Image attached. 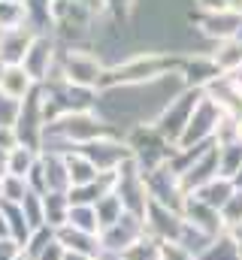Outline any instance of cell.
Masks as SVG:
<instances>
[{
	"label": "cell",
	"instance_id": "1",
	"mask_svg": "<svg viewBox=\"0 0 242 260\" xmlns=\"http://www.w3.org/2000/svg\"><path fill=\"white\" fill-rule=\"evenodd\" d=\"M37 37L27 30V27H15V30H0V61L3 67H12V64H21L31 43Z\"/></svg>",
	"mask_w": 242,
	"mask_h": 260
},
{
	"label": "cell",
	"instance_id": "2",
	"mask_svg": "<svg viewBox=\"0 0 242 260\" xmlns=\"http://www.w3.org/2000/svg\"><path fill=\"white\" fill-rule=\"evenodd\" d=\"M64 76H67L73 85H94V82L100 79V64H97L91 55L70 52V55H67V67H64Z\"/></svg>",
	"mask_w": 242,
	"mask_h": 260
},
{
	"label": "cell",
	"instance_id": "3",
	"mask_svg": "<svg viewBox=\"0 0 242 260\" xmlns=\"http://www.w3.org/2000/svg\"><path fill=\"white\" fill-rule=\"evenodd\" d=\"M31 91V76L21 64L3 67L0 70V94L9 97V100H21L24 94Z\"/></svg>",
	"mask_w": 242,
	"mask_h": 260
},
{
	"label": "cell",
	"instance_id": "4",
	"mask_svg": "<svg viewBox=\"0 0 242 260\" xmlns=\"http://www.w3.org/2000/svg\"><path fill=\"white\" fill-rule=\"evenodd\" d=\"M49 61H52V43L43 40V37H37V40L31 43V49H27V55H24L21 67L27 70L31 79H43V73H46Z\"/></svg>",
	"mask_w": 242,
	"mask_h": 260
},
{
	"label": "cell",
	"instance_id": "5",
	"mask_svg": "<svg viewBox=\"0 0 242 260\" xmlns=\"http://www.w3.org/2000/svg\"><path fill=\"white\" fill-rule=\"evenodd\" d=\"M24 18H27V6H24V3H15V0H0V30H15V27H24Z\"/></svg>",
	"mask_w": 242,
	"mask_h": 260
},
{
	"label": "cell",
	"instance_id": "6",
	"mask_svg": "<svg viewBox=\"0 0 242 260\" xmlns=\"http://www.w3.org/2000/svg\"><path fill=\"white\" fill-rule=\"evenodd\" d=\"M242 64V43L239 40H224L221 49L215 52V67H224V70H233Z\"/></svg>",
	"mask_w": 242,
	"mask_h": 260
},
{
	"label": "cell",
	"instance_id": "7",
	"mask_svg": "<svg viewBox=\"0 0 242 260\" xmlns=\"http://www.w3.org/2000/svg\"><path fill=\"white\" fill-rule=\"evenodd\" d=\"M15 3H24V0H15Z\"/></svg>",
	"mask_w": 242,
	"mask_h": 260
}]
</instances>
